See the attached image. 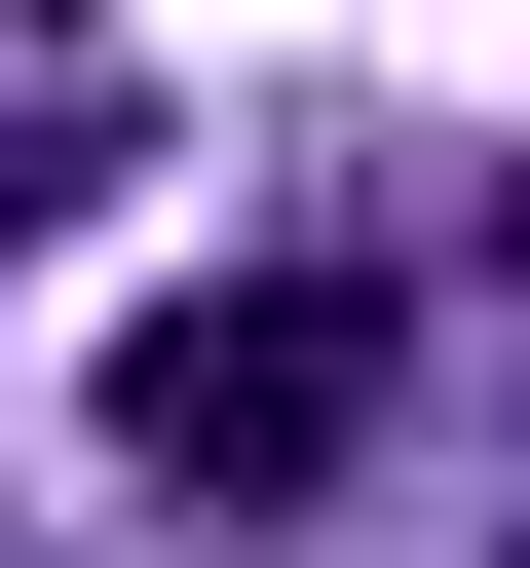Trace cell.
Here are the masks:
<instances>
[{
	"mask_svg": "<svg viewBox=\"0 0 530 568\" xmlns=\"http://www.w3.org/2000/svg\"><path fill=\"white\" fill-rule=\"evenodd\" d=\"M342 417H379V304H342V265H265V304H152V342H114V455H152L190 530H304Z\"/></svg>",
	"mask_w": 530,
	"mask_h": 568,
	"instance_id": "cell-1",
	"label": "cell"
},
{
	"mask_svg": "<svg viewBox=\"0 0 530 568\" xmlns=\"http://www.w3.org/2000/svg\"><path fill=\"white\" fill-rule=\"evenodd\" d=\"M152 152V39H114V0H0V227H77Z\"/></svg>",
	"mask_w": 530,
	"mask_h": 568,
	"instance_id": "cell-2",
	"label": "cell"
}]
</instances>
